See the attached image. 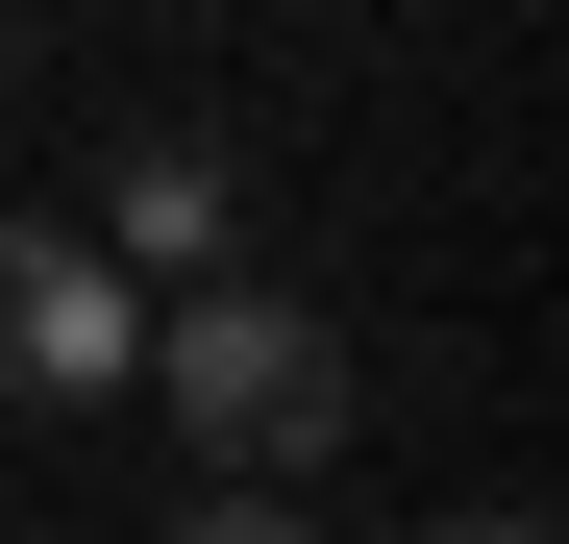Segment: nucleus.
Listing matches in <instances>:
<instances>
[{"mask_svg":"<svg viewBox=\"0 0 569 544\" xmlns=\"http://www.w3.org/2000/svg\"><path fill=\"white\" fill-rule=\"evenodd\" d=\"M0 74H26V0H0Z\"/></svg>","mask_w":569,"mask_h":544,"instance_id":"6","label":"nucleus"},{"mask_svg":"<svg viewBox=\"0 0 569 544\" xmlns=\"http://www.w3.org/2000/svg\"><path fill=\"white\" fill-rule=\"evenodd\" d=\"M124 372H149L173 421H199V471H223V495H272V471H322V445L371 421V372H347V322H322V298H272V272H199V298H173V322L124 346Z\"/></svg>","mask_w":569,"mask_h":544,"instance_id":"1","label":"nucleus"},{"mask_svg":"<svg viewBox=\"0 0 569 544\" xmlns=\"http://www.w3.org/2000/svg\"><path fill=\"white\" fill-rule=\"evenodd\" d=\"M421 544H545V520H520V495H496V520H421Z\"/></svg>","mask_w":569,"mask_h":544,"instance_id":"5","label":"nucleus"},{"mask_svg":"<svg viewBox=\"0 0 569 544\" xmlns=\"http://www.w3.org/2000/svg\"><path fill=\"white\" fill-rule=\"evenodd\" d=\"M74 248H100V272H173V298H199V272L248 248V173H223V149H124V173H100V223H74Z\"/></svg>","mask_w":569,"mask_h":544,"instance_id":"3","label":"nucleus"},{"mask_svg":"<svg viewBox=\"0 0 569 544\" xmlns=\"http://www.w3.org/2000/svg\"><path fill=\"white\" fill-rule=\"evenodd\" d=\"M124 346H149V298L74 223H0V396L26 421H74V396H124Z\"/></svg>","mask_w":569,"mask_h":544,"instance_id":"2","label":"nucleus"},{"mask_svg":"<svg viewBox=\"0 0 569 544\" xmlns=\"http://www.w3.org/2000/svg\"><path fill=\"white\" fill-rule=\"evenodd\" d=\"M173 544H322V520H298V495H223V471H199V520H173Z\"/></svg>","mask_w":569,"mask_h":544,"instance_id":"4","label":"nucleus"}]
</instances>
